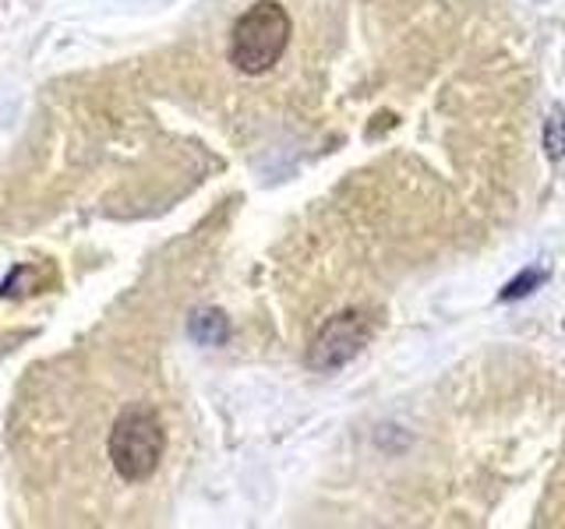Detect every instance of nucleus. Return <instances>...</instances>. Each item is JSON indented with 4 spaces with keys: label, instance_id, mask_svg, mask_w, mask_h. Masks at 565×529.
<instances>
[{
    "label": "nucleus",
    "instance_id": "obj_1",
    "mask_svg": "<svg viewBox=\"0 0 565 529\" xmlns=\"http://www.w3.org/2000/svg\"><path fill=\"white\" fill-rule=\"evenodd\" d=\"M290 32V14L276 0H258V4H252L237 18L234 35H230V64L241 75H265L287 53Z\"/></svg>",
    "mask_w": 565,
    "mask_h": 529
},
{
    "label": "nucleus",
    "instance_id": "obj_2",
    "mask_svg": "<svg viewBox=\"0 0 565 529\" xmlns=\"http://www.w3.org/2000/svg\"><path fill=\"white\" fill-rule=\"evenodd\" d=\"M167 449V434L163 423L146 406H128L110 431V441H106V452H110L114 469L124 476L128 484H141L156 473L159 458H163Z\"/></svg>",
    "mask_w": 565,
    "mask_h": 529
},
{
    "label": "nucleus",
    "instance_id": "obj_3",
    "mask_svg": "<svg viewBox=\"0 0 565 529\" xmlns=\"http://www.w3.org/2000/svg\"><path fill=\"white\" fill-rule=\"evenodd\" d=\"M371 332V317L361 311H347V314H335L332 322L315 335V343L308 349V364L315 370H335L343 367L347 360H353L358 353L367 346Z\"/></svg>",
    "mask_w": 565,
    "mask_h": 529
}]
</instances>
